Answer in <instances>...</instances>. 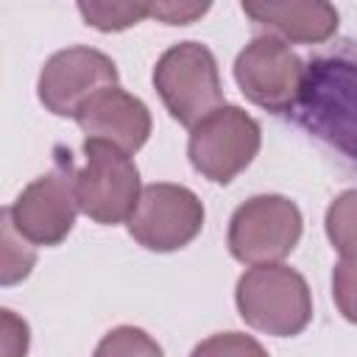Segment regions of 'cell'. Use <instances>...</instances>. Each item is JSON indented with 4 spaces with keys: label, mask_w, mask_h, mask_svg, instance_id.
Segmentation results:
<instances>
[{
    "label": "cell",
    "mask_w": 357,
    "mask_h": 357,
    "mask_svg": "<svg viewBox=\"0 0 357 357\" xmlns=\"http://www.w3.org/2000/svg\"><path fill=\"white\" fill-rule=\"evenodd\" d=\"M3 357H25L28 354V324L17 318L11 310H3Z\"/></svg>",
    "instance_id": "20"
},
{
    "label": "cell",
    "mask_w": 357,
    "mask_h": 357,
    "mask_svg": "<svg viewBox=\"0 0 357 357\" xmlns=\"http://www.w3.org/2000/svg\"><path fill=\"white\" fill-rule=\"evenodd\" d=\"M117 86L114 61L95 47H67L53 53L36 81L42 106L59 117H75L98 92Z\"/></svg>",
    "instance_id": "10"
},
{
    "label": "cell",
    "mask_w": 357,
    "mask_h": 357,
    "mask_svg": "<svg viewBox=\"0 0 357 357\" xmlns=\"http://www.w3.org/2000/svg\"><path fill=\"white\" fill-rule=\"evenodd\" d=\"M128 234L148 251H176L192 243L204 226V204L181 184H148L126 220Z\"/></svg>",
    "instance_id": "9"
},
{
    "label": "cell",
    "mask_w": 357,
    "mask_h": 357,
    "mask_svg": "<svg viewBox=\"0 0 357 357\" xmlns=\"http://www.w3.org/2000/svg\"><path fill=\"white\" fill-rule=\"evenodd\" d=\"M332 298L340 315L357 324V257H343L332 271Z\"/></svg>",
    "instance_id": "18"
},
{
    "label": "cell",
    "mask_w": 357,
    "mask_h": 357,
    "mask_svg": "<svg viewBox=\"0 0 357 357\" xmlns=\"http://www.w3.org/2000/svg\"><path fill=\"white\" fill-rule=\"evenodd\" d=\"M153 86L170 112L187 128L223 106V86L212 50L201 42H178L167 47L153 67Z\"/></svg>",
    "instance_id": "3"
},
{
    "label": "cell",
    "mask_w": 357,
    "mask_h": 357,
    "mask_svg": "<svg viewBox=\"0 0 357 357\" xmlns=\"http://www.w3.org/2000/svg\"><path fill=\"white\" fill-rule=\"evenodd\" d=\"M259 142V123L240 106L223 103L195 128H190L187 156L204 178L215 184H229L254 162Z\"/></svg>",
    "instance_id": "7"
},
{
    "label": "cell",
    "mask_w": 357,
    "mask_h": 357,
    "mask_svg": "<svg viewBox=\"0 0 357 357\" xmlns=\"http://www.w3.org/2000/svg\"><path fill=\"white\" fill-rule=\"evenodd\" d=\"M84 156L86 165L75 173L81 212L103 226L128 220L142 195L139 170L134 159L103 139H86Z\"/></svg>",
    "instance_id": "5"
},
{
    "label": "cell",
    "mask_w": 357,
    "mask_h": 357,
    "mask_svg": "<svg viewBox=\"0 0 357 357\" xmlns=\"http://www.w3.org/2000/svg\"><path fill=\"white\" fill-rule=\"evenodd\" d=\"M190 357H268L259 340L243 332H218L201 340Z\"/></svg>",
    "instance_id": "17"
},
{
    "label": "cell",
    "mask_w": 357,
    "mask_h": 357,
    "mask_svg": "<svg viewBox=\"0 0 357 357\" xmlns=\"http://www.w3.org/2000/svg\"><path fill=\"white\" fill-rule=\"evenodd\" d=\"M304 78V61L287 42L262 33L254 36L234 59V81L240 92L273 114H290Z\"/></svg>",
    "instance_id": "8"
},
{
    "label": "cell",
    "mask_w": 357,
    "mask_h": 357,
    "mask_svg": "<svg viewBox=\"0 0 357 357\" xmlns=\"http://www.w3.org/2000/svg\"><path fill=\"white\" fill-rule=\"evenodd\" d=\"M75 123L86 134V139L112 142L114 148L126 151L128 156L137 153L151 137L148 106L120 86H109V89L98 92L75 114Z\"/></svg>",
    "instance_id": "11"
},
{
    "label": "cell",
    "mask_w": 357,
    "mask_h": 357,
    "mask_svg": "<svg viewBox=\"0 0 357 357\" xmlns=\"http://www.w3.org/2000/svg\"><path fill=\"white\" fill-rule=\"evenodd\" d=\"M206 11H209V3H148V17L165 25H190Z\"/></svg>",
    "instance_id": "19"
},
{
    "label": "cell",
    "mask_w": 357,
    "mask_h": 357,
    "mask_svg": "<svg viewBox=\"0 0 357 357\" xmlns=\"http://www.w3.org/2000/svg\"><path fill=\"white\" fill-rule=\"evenodd\" d=\"M78 11L86 25L112 33L142 22L148 17V3H78Z\"/></svg>",
    "instance_id": "15"
},
{
    "label": "cell",
    "mask_w": 357,
    "mask_h": 357,
    "mask_svg": "<svg viewBox=\"0 0 357 357\" xmlns=\"http://www.w3.org/2000/svg\"><path fill=\"white\" fill-rule=\"evenodd\" d=\"M301 237V212L284 195H254L229 220V251L243 265H276Z\"/></svg>",
    "instance_id": "6"
},
{
    "label": "cell",
    "mask_w": 357,
    "mask_h": 357,
    "mask_svg": "<svg viewBox=\"0 0 357 357\" xmlns=\"http://www.w3.org/2000/svg\"><path fill=\"white\" fill-rule=\"evenodd\" d=\"M234 301L251 329L273 337H293L312 318V296L304 276L282 262L248 268L237 279Z\"/></svg>",
    "instance_id": "2"
},
{
    "label": "cell",
    "mask_w": 357,
    "mask_h": 357,
    "mask_svg": "<svg viewBox=\"0 0 357 357\" xmlns=\"http://www.w3.org/2000/svg\"><path fill=\"white\" fill-rule=\"evenodd\" d=\"M243 14L282 42L324 45L337 31V11L321 0L243 3Z\"/></svg>",
    "instance_id": "12"
},
{
    "label": "cell",
    "mask_w": 357,
    "mask_h": 357,
    "mask_svg": "<svg viewBox=\"0 0 357 357\" xmlns=\"http://www.w3.org/2000/svg\"><path fill=\"white\" fill-rule=\"evenodd\" d=\"M326 237L343 257H357V190L340 192L326 209Z\"/></svg>",
    "instance_id": "14"
},
{
    "label": "cell",
    "mask_w": 357,
    "mask_h": 357,
    "mask_svg": "<svg viewBox=\"0 0 357 357\" xmlns=\"http://www.w3.org/2000/svg\"><path fill=\"white\" fill-rule=\"evenodd\" d=\"M75 162L70 151L56 148L53 167L33 178L8 209L14 229L31 245H59L75 223L78 192H75Z\"/></svg>",
    "instance_id": "4"
},
{
    "label": "cell",
    "mask_w": 357,
    "mask_h": 357,
    "mask_svg": "<svg viewBox=\"0 0 357 357\" xmlns=\"http://www.w3.org/2000/svg\"><path fill=\"white\" fill-rule=\"evenodd\" d=\"M92 357H165L162 346L139 326H117L106 332Z\"/></svg>",
    "instance_id": "16"
},
{
    "label": "cell",
    "mask_w": 357,
    "mask_h": 357,
    "mask_svg": "<svg viewBox=\"0 0 357 357\" xmlns=\"http://www.w3.org/2000/svg\"><path fill=\"white\" fill-rule=\"evenodd\" d=\"M293 120L357 170V39H343L304 64Z\"/></svg>",
    "instance_id": "1"
},
{
    "label": "cell",
    "mask_w": 357,
    "mask_h": 357,
    "mask_svg": "<svg viewBox=\"0 0 357 357\" xmlns=\"http://www.w3.org/2000/svg\"><path fill=\"white\" fill-rule=\"evenodd\" d=\"M33 262H36L33 245L14 229L8 209H3V218H0V282L6 287L22 282L31 273Z\"/></svg>",
    "instance_id": "13"
}]
</instances>
